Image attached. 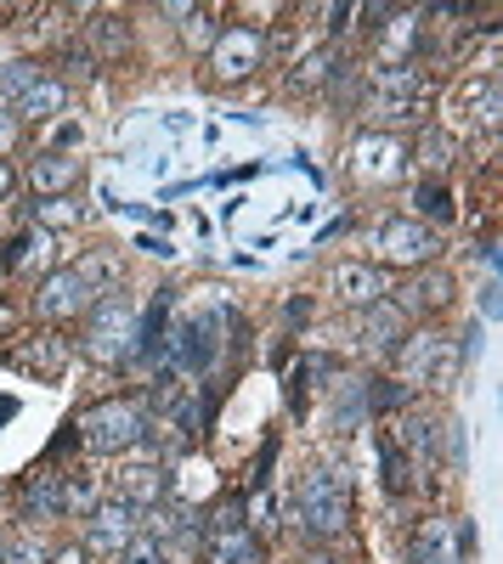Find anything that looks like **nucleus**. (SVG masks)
<instances>
[{
	"label": "nucleus",
	"mask_w": 503,
	"mask_h": 564,
	"mask_svg": "<svg viewBox=\"0 0 503 564\" xmlns=\"http://www.w3.org/2000/svg\"><path fill=\"white\" fill-rule=\"evenodd\" d=\"M18 135H23V119H18V108H12L7 97H0V153H12Z\"/></svg>",
	"instance_id": "nucleus-35"
},
{
	"label": "nucleus",
	"mask_w": 503,
	"mask_h": 564,
	"mask_svg": "<svg viewBox=\"0 0 503 564\" xmlns=\"http://www.w3.org/2000/svg\"><path fill=\"white\" fill-rule=\"evenodd\" d=\"M329 289L340 294V305H379L385 300V276L374 271V265H340L334 276H329Z\"/></svg>",
	"instance_id": "nucleus-15"
},
{
	"label": "nucleus",
	"mask_w": 503,
	"mask_h": 564,
	"mask_svg": "<svg viewBox=\"0 0 503 564\" xmlns=\"http://www.w3.org/2000/svg\"><path fill=\"white\" fill-rule=\"evenodd\" d=\"M452 300V276L447 271H425V276H414L402 289V300H396V311L402 316H419V311H441Z\"/></svg>",
	"instance_id": "nucleus-17"
},
{
	"label": "nucleus",
	"mask_w": 503,
	"mask_h": 564,
	"mask_svg": "<svg viewBox=\"0 0 503 564\" xmlns=\"http://www.w3.org/2000/svg\"><path fill=\"white\" fill-rule=\"evenodd\" d=\"M306 564H340V558H334V553H311Z\"/></svg>",
	"instance_id": "nucleus-41"
},
{
	"label": "nucleus",
	"mask_w": 503,
	"mask_h": 564,
	"mask_svg": "<svg viewBox=\"0 0 503 564\" xmlns=\"http://www.w3.org/2000/svg\"><path fill=\"white\" fill-rule=\"evenodd\" d=\"M414 209H419V220H425V226H430V220H436V226H447L452 215H459V209H452V193H447L441 181H419V186H414Z\"/></svg>",
	"instance_id": "nucleus-22"
},
{
	"label": "nucleus",
	"mask_w": 503,
	"mask_h": 564,
	"mask_svg": "<svg viewBox=\"0 0 503 564\" xmlns=\"http://www.w3.org/2000/svg\"><path fill=\"white\" fill-rule=\"evenodd\" d=\"M7 553H12V542H7V536H0V564H7Z\"/></svg>",
	"instance_id": "nucleus-42"
},
{
	"label": "nucleus",
	"mask_w": 503,
	"mask_h": 564,
	"mask_svg": "<svg viewBox=\"0 0 503 564\" xmlns=\"http://www.w3.org/2000/svg\"><path fill=\"white\" fill-rule=\"evenodd\" d=\"M52 564H85V547H63V553H52Z\"/></svg>",
	"instance_id": "nucleus-40"
},
{
	"label": "nucleus",
	"mask_w": 503,
	"mask_h": 564,
	"mask_svg": "<svg viewBox=\"0 0 503 564\" xmlns=\"http://www.w3.org/2000/svg\"><path fill=\"white\" fill-rule=\"evenodd\" d=\"M362 334H368V345H374V350H385V356H390V350H402V339H407V316H402L396 305H385V300H379V305L362 311Z\"/></svg>",
	"instance_id": "nucleus-20"
},
{
	"label": "nucleus",
	"mask_w": 503,
	"mask_h": 564,
	"mask_svg": "<svg viewBox=\"0 0 503 564\" xmlns=\"http://www.w3.org/2000/svg\"><path fill=\"white\" fill-rule=\"evenodd\" d=\"M119 564H170V558H164V542H159V536H136V542L119 553Z\"/></svg>",
	"instance_id": "nucleus-34"
},
{
	"label": "nucleus",
	"mask_w": 503,
	"mask_h": 564,
	"mask_svg": "<svg viewBox=\"0 0 503 564\" xmlns=\"http://www.w3.org/2000/svg\"><path fill=\"white\" fill-rule=\"evenodd\" d=\"M85 502H90V491L85 486H68L63 475H34V486L23 497V508L34 513V520H57V513H74Z\"/></svg>",
	"instance_id": "nucleus-14"
},
{
	"label": "nucleus",
	"mask_w": 503,
	"mask_h": 564,
	"mask_svg": "<svg viewBox=\"0 0 503 564\" xmlns=\"http://www.w3.org/2000/svg\"><path fill=\"white\" fill-rule=\"evenodd\" d=\"M260 57H266V34H260L255 23L221 29V40L210 45V74H215L221 85H233V79L255 74V68H260Z\"/></svg>",
	"instance_id": "nucleus-7"
},
{
	"label": "nucleus",
	"mask_w": 503,
	"mask_h": 564,
	"mask_svg": "<svg viewBox=\"0 0 503 564\" xmlns=\"http://www.w3.org/2000/svg\"><path fill=\"white\" fill-rule=\"evenodd\" d=\"M323 18H329V29H345L356 18V7H323Z\"/></svg>",
	"instance_id": "nucleus-38"
},
{
	"label": "nucleus",
	"mask_w": 503,
	"mask_h": 564,
	"mask_svg": "<svg viewBox=\"0 0 503 564\" xmlns=\"http://www.w3.org/2000/svg\"><path fill=\"white\" fill-rule=\"evenodd\" d=\"M425 102H430V79L419 63H379L368 74V90H362L368 124H407L425 113Z\"/></svg>",
	"instance_id": "nucleus-1"
},
{
	"label": "nucleus",
	"mask_w": 503,
	"mask_h": 564,
	"mask_svg": "<svg viewBox=\"0 0 503 564\" xmlns=\"http://www.w3.org/2000/svg\"><path fill=\"white\" fill-rule=\"evenodd\" d=\"M0 282H7V265H0Z\"/></svg>",
	"instance_id": "nucleus-43"
},
{
	"label": "nucleus",
	"mask_w": 503,
	"mask_h": 564,
	"mask_svg": "<svg viewBox=\"0 0 503 564\" xmlns=\"http://www.w3.org/2000/svg\"><path fill=\"white\" fill-rule=\"evenodd\" d=\"M164 486H170V480H164V468H125L119 497L142 508V502H159V497H164Z\"/></svg>",
	"instance_id": "nucleus-23"
},
{
	"label": "nucleus",
	"mask_w": 503,
	"mask_h": 564,
	"mask_svg": "<svg viewBox=\"0 0 503 564\" xmlns=\"http://www.w3.org/2000/svg\"><path fill=\"white\" fill-rule=\"evenodd\" d=\"M436 441H441V430H436L430 417L407 423V452H414V457H430V463H436Z\"/></svg>",
	"instance_id": "nucleus-33"
},
{
	"label": "nucleus",
	"mask_w": 503,
	"mask_h": 564,
	"mask_svg": "<svg viewBox=\"0 0 503 564\" xmlns=\"http://www.w3.org/2000/svg\"><path fill=\"white\" fill-rule=\"evenodd\" d=\"M12 186H18V170H12L7 159H0V198H7V193H12Z\"/></svg>",
	"instance_id": "nucleus-39"
},
{
	"label": "nucleus",
	"mask_w": 503,
	"mask_h": 564,
	"mask_svg": "<svg viewBox=\"0 0 503 564\" xmlns=\"http://www.w3.org/2000/svg\"><path fill=\"white\" fill-rule=\"evenodd\" d=\"M18 108V119L23 124H40V119H57L63 108H68V85L63 79H52V74H40L29 90H23V97L12 102Z\"/></svg>",
	"instance_id": "nucleus-16"
},
{
	"label": "nucleus",
	"mask_w": 503,
	"mask_h": 564,
	"mask_svg": "<svg viewBox=\"0 0 503 564\" xmlns=\"http://www.w3.org/2000/svg\"><path fill=\"white\" fill-rule=\"evenodd\" d=\"M136 525H142V508L125 502V497H108V502H97V513H90V547L125 553L136 542Z\"/></svg>",
	"instance_id": "nucleus-11"
},
{
	"label": "nucleus",
	"mask_w": 503,
	"mask_h": 564,
	"mask_svg": "<svg viewBox=\"0 0 503 564\" xmlns=\"http://www.w3.org/2000/svg\"><path fill=\"white\" fill-rule=\"evenodd\" d=\"M414 564H464L459 542H452V520H425L414 536Z\"/></svg>",
	"instance_id": "nucleus-19"
},
{
	"label": "nucleus",
	"mask_w": 503,
	"mask_h": 564,
	"mask_svg": "<svg viewBox=\"0 0 503 564\" xmlns=\"http://www.w3.org/2000/svg\"><path fill=\"white\" fill-rule=\"evenodd\" d=\"M459 372V356H452L447 339L425 334V339H402V384H447Z\"/></svg>",
	"instance_id": "nucleus-9"
},
{
	"label": "nucleus",
	"mask_w": 503,
	"mask_h": 564,
	"mask_svg": "<svg viewBox=\"0 0 503 564\" xmlns=\"http://www.w3.org/2000/svg\"><path fill=\"white\" fill-rule=\"evenodd\" d=\"M356 181H368V186H390V181H402V170H407V148L396 135H362L356 141Z\"/></svg>",
	"instance_id": "nucleus-12"
},
{
	"label": "nucleus",
	"mask_w": 503,
	"mask_h": 564,
	"mask_svg": "<svg viewBox=\"0 0 503 564\" xmlns=\"http://www.w3.org/2000/svg\"><path fill=\"white\" fill-rule=\"evenodd\" d=\"M164 316H170V294L159 289V294L148 300V316L136 322V361H159V356H164V345H170Z\"/></svg>",
	"instance_id": "nucleus-18"
},
{
	"label": "nucleus",
	"mask_w": 503,
	"mask_h": 564,
	"mask_svg": "<svg viewBox=\"0 0 503 564\" xmlns=\"http://www.w3.org/2000/svg\"><path fill=\"white\" fill-rule=\"evenodd\" d=\"M300 520L311 536H340L345 520H351V480L345 468H311V475L300 480Z\"/></svg>",
	"instance_id": "nucleus-2"
},
{
	"label": "nucleus",
	"mask_w": 503,
	"mask_h": 564,
	"mask_svg": "<svg viewBox=\"0 0 503 564\" xmlns=\"http://www.w3.org/2000/svg\"><path fill=\"white\" fill-rule=\"evenodd\" d=\"M164 361H175L188 379H204V372H215V361H221V322H215V311L181 316V322L170 327Z\"/></svg>",
	"instance_id": "nucleus-4"
},
{
	"label": "nucleus",
	"mask_w": 503,
	"mask_h": 564,
	"mask_svg": "<svg viewBox=\"0 0 503 564\" xmlns=\"http://www.w3.org/2000/svg\"><path fill=\"white\" fill-rule=\"evenodd\" d=\"M34 311H40L45 322L85 316V311H90V289L79 282V271H74V265H57V271H45L40 294H34Z\"/></svg>",
	"instance_id": "nucleus-10"
},
{
	"label": "nucleus",
	"mask_w": 503,
	"mask_h": 564,
	"mask_svg": "<svg viewBox=\"0 0 503 564\" xmlns=\"http://www.w3.org/2000/svg\"><path fill=\"white\" fill-rule=\"evenodd\" d=\"M40 558H45V553H40L34 542H23V547H12V553H7V564H40Z\"/></svg>",
	"instance_id": "nucleus-37"
},
{
	"label": "nucleus",
	"mask_w": 503,
	"mask_h": 564,
	"mask_svg": "<svg viewBox=\"0 0 503 564\" xmlns=\"http://www.w3.org/2000/svg\"><path fill=\"white\" fill-rule=\"evenodd\" d=\"M90 34H97V52H103V57L130 52V23H125V18H97V29H90Z\"/></svg>",
	"instance_id": "nucleus-29"
},
{
	"label": "nucleus",
	"mask_w": 503,
	"mask_h": 564,
	"mask_svg": "<svg viewBox=\"0 0 503 564\" xmlns=\"http://www.w3.org/2000/svg\"><path fill=\"white\" fill-rule=\"evenodd\" d=\"M142 406H130V401H103V406H90L85 417H79V441L90 446V452H103V457H114V452H130L136 441H142Z\"/></svg>",
	"instance_id": "nucleus-5"
},
{
	"label": "nucleus",
	"mask_w": 503,
	"mask_h": 564,
	"mask_svg": "<svg viewBox=\"0 0 503 564\" xmlns=\"http://www.w3.org/2000/svg\"><path fill=\"white\" fill-rule=\"evenodd\" d=\"M374 249H379L385 265H430L441 254V238H436V226H425V220H379Z\"/></svg>",
	"instance_id": "nucleus-6"
},
{
	"label": "nucleus",
	"mask_w": 503,
	"mask_h": 564,
	"mask_svg": "<svg viewBox=\"0 0 503 564\" xmlns=\"http://www.w3.org/2000/svg\"><path fill=\"white\" fill-rule=\"evenodd\" d=\"M204 558H210V564H255V558H260V542L249 536L238 502H226V508L215 513V525L204 531Z\"/></svg>",
	"instance_id": "nucleus-8"
},
{
	"label": "nucleus",
	"mask_w": 503,
	"mask_h": 564,
	"mask_svg": "<svg viewBox=\"0 0 503 564\" xmlns=\"http://www.w3.org/2000/svg\"><path fill=\"white\" fill-rule=\"evenodd\" d=\"M79 175H85V159H74V153H63V148H45L34 164H29V186L40 198H68L74 186H79Z\"/></svg>",
	"instance_id": "nucleus-13"
},
{
	"label": "nucleus",
	"mask_w": 503,
	"mask_h": 564,
	"mask_svg": "<svg viewBox=\"0 0 503 564\" xmlns=\"http://www.w3.org/2000/svg\"><path fill=\"white\" fill-rule=\"evenodd\" d=\"M379 480H385L390 497H407V491H414V475H407V452H402L396 441H379Z\"/></svg>",
	"instance_id": "nucleus-24"
},
{
	"label": "nucleus",
	"mask_w": 503,
	"mask_h": 564,
	"mask_svg": "<svg viewBox=\"0 0 503 564\" xmlns=\"http://www.w3.org/2000/svg\"><path fill=\"white\" fill-rule=\"evenodd\" d=\"M63 361H68V339H57V334H45V339H34L23 350V367L29 372H57Z\"/></svg>",
	"instance_id": "nucleus-25"
},
{
	"label": "nucleus",
	"mask_w": 503,
	"mask_h": 564,
	"mask_svg": "<svg viewBox=\"0 0 503 564\" xmlns=\"http://www.w3.org/2000/svg\"><path fill=\"white\" fill-rule=\"evenodd\" d=\"M74 271H79V282H85L90 294H97V289H108V282L119 276V265H114V254H108V249H103V254H90V260H79Z\"/></svg>",
	"instance_id": "nucleus-30"
},
{
	"label": "nucleus",
	"mask_w": 503,
	"mask_h": 564,
	"mask_svg": "<svg viewBox=\"0 0 503 564\" xmlns=\"http://www.w3.org/2000/svg\"><path fill=\"white\" fill-rule=\"evenodd\" d=\"M40 249H45L40 231H18L12 249H7V260H0V265H7V276H12V271H23V265H34V260H40Z\"/></svg>",
	"instance_id": "nucleus-31"
},
{
	"label": "nucleus",
	"mask_w": 503,
	"mask_h": 564,
	"mask_svg": "<svg viewBox=\"0 0 503 564\" xmlns=\"http://www.w3.org/2000/svg\"><path fill=\"white\" fill-rule=\"evenodd\" d=\"M188 40H193V52H204V45H215V40H221L215 18H210V12H193V18H188Z\"/></svg>",
	"instance_id": "nucleus-36"
},
{
	"label": "nucleus",
	"mask_w": 503,
	"mask_h": 564,
	"mask_svg": "<svg viewBox=\"0 0 503 564\" xmlns=\"http://www.w3.org/2000/svg\"><path fill=\"white\" fill-rule=\"evenodd\" d=\"M334 68H340V45H317V52H311V57H300V68L289 74V90H295V97H306V90L329 85V79H334Z\"/></svg>",
	"instance_id": "nucleus-21"
},
{
	"label": "nucleus",
	"mask_w": 503,
	"mask_h": 564,
	"mask_svg": "<svg viewBox=\"0 0 503 564\" xmlns=\"http://www.w3.org/2000/svg\"><path fill=\"white\" fill-rule=\"evenodd\" d=\"M362 395H368V412H390V406H402L414 390H407L402 379H374V384H362Z\"/></svg>",
	"instance_id": "nucleus-28"
},
{
	"label": "nucleus",
	"mask_w": 503,
	"mask_h": 564,
	"mask_svg": "<svg viewBox=\"0 0 503 564\" xmlns=\"http://www.w3.org/2000/svg\"><path fill=\"white\" fill-rule=\"evenodd\" d=\"M85 356L90 361H130L136 356V305L125 294L90 300V327H85Z\"/></svg>",
	"instance_id": "nucleus-3"
},
{
	"label": "nucleus",
	"mask_w": 503,
	"mask_h": 564,
	"mask_svg": "<svg viewBox=\"0 0 503 564\" xmlns=\"http://www.w3.org/2000/svg\"><path fill=\"white\" fill-rule=\"evenodd\" d=\"M34 79H40V68H34V63H7V68H0V97L18 102Z\"/></svg>",
	"instance_id": "nucleus-32"
},
{
	"label": "nucleus",
	"mask_w": 503,
	"mask_h": 564,
	"mask_svg": "<svg viewBox=\"0 0 503 564\" xmlns=\"http://www.w3.org/2000/svg\"><path fill=\"white\" fill-rule=\"evenodd\" d=\"M79 215H85V209H79L74 198H40V204H34V226H40V231H63V226H79Z\"/></svg>",
	"instance_id": "nucleus-26"
},
{
	"label": "nucleus",
	"mask_w": 503,
	"mask_h": 564,
	"mask_svg": "<svg viewBox=\"0 0 503 564\" xmlns=\"http://www.w3.org/2000/svg\"><path fill=\"white\" fill-rule=\"evenodd\" d=\"M452 164V141L436 130V135H425L419 141V170H425V181H441V170Z\"/></svg>",
	"instance_id": "nucleus-27"
}]
</instances>
